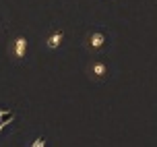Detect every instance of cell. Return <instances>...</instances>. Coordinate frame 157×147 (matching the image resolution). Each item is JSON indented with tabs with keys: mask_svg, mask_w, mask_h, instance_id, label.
<instances>
[{
	"mask_svg": "<svg viewBox=\"0 0 157 147\" xmlns=\"http://www.w3.org/2000/svg\"><path fill=\"white\" fill-rule=\"evenodd\" d=\"M103 46H105V35H103L101 31H93V33L87 35V48H91V50H101Z\"/></svg>",
	"mask_w": 157,
	"mask_h": 147,
	"instance_id": "1",
	"label": "cell"
},
{
	"mask_svg": "<svg viewBox=\"0 0 157 147\" xmlns=\"http://www.w3.org/2000/svg\"><path fill=\"white\" fill-rule=\"evenodd\" d=\"M25 52H27V39L23 35H17L13 42V54L17 60H21V58H25Z\"/></svg>",
	"mask_w": 157,
	"mask_h": 147,
	"instance_id": "2",
	"label": "cell"
},
{
	"mask_svg": "<svg viewBox=\"0 0 157 147\" xmlns=\"http://www.w3.org/2000/svg\"><path fill=\"white\" fill-rule=\"evenodd\" d=\"M89 73L93 75L95 79H103L105 75H108V64L103 60H95L91 66H89Z\"/></svg>",
	"mask_w": 157,
	"mask_h": 147,
	"instance_id": "3",
	"label": "cell"
},
{
	"mask_svg": "<svg viewBox=\"0 0 157 147\" xmlns=\"http://www.w3.org/2000/svg\"><path fill=\"white\" fill-rule=\"evenodd\" d=\"M62 39H64V33H62V31H54V33L46 39V46L50 48V50H56V48H60Z\"/></svg>",
	"mask_w": 157,
	"mask_h": 147,
	"instance_id": "4",
	"label": "cell"
},
{
	"mask_svg": "<svg viewBox=\"0 0 157 147\" xmlns=\"http://www.w3.org/2000/svg\"><path fill=\"white\" fill-rule=\"evenodd\" d=\"M31 147H46V137H37V139L33 141Z\"/></svg>",
	"mask_w": 157,
	"mask_h": 147,
	"instance_id": "5",
	"label": "cell"
},
{
	"mask_svg": "<svg viewBox=\"0 0 157 147\" xmlns=\"http://www.w3.org/2000/svg\"><path fill=\"white\" fill-rule=\"evenodd\" d=\"M4 126H6V122H4V120H2V118H0V131H2V129H4Z\"/></svg>",
	"mask_w": 157,
	"mask_h": 147,
	"instance_id": "6",
	"label": "cell"
},
{
	"mask_svg": "<svg viewBox=\"0 0 157 147\" xmlns=\"http://www.w3.org/2000/svg\"><path fill=\"white\" fill-rule=\"evenodd\" d=\"M2 112H4V110H2V108H0V116H2Z\"/></svg>",
	"mask_w": 157,
	"mask_h": 147,
	"instance_id": "7",
	"label": "cell"
}]
</instances>
